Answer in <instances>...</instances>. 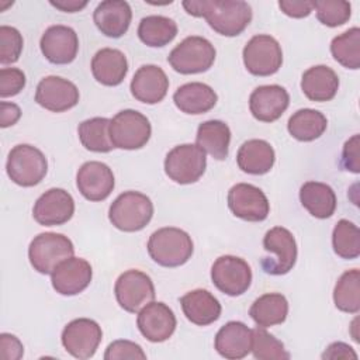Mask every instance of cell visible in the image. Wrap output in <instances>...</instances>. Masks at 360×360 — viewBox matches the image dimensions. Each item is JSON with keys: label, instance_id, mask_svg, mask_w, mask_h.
<instances>
[{"label": "cell", "instance_id": "obj_1", "mask_svg": "<svg viewBox=\"0 0 360 360\" xmlns=\"http://www.w3.org/2000/svg\"><path fill=\"white\" fill-rule=\"evenodd\" d=\"M183 7L193 17H204L224 37L239 35L252 21V7L242 0H186Z\"/></svg>", "mask_w": 360, "mask_h": 360}, {"label": "cell", "instance_id": "obj_2", "mask_svg": "<svg viewBox=\"0 0 360 360\" xmlns=\"http://www.w3.org/2000/svg\"><path fill=\"white\" fill-rule=\"evenodd\" d=\"M194 250L191 236L174 226H165L155 231L148 240L150 259L163 267H179L188 262Z\"/></svg>", "mask_w": 360, "mask_h": 360}, {"label": "cell", "instance_id": "obj_3", "mask_svg": "<svg viewBox=\"0 0 360 360\" xmlns=\"http://www.w3.org/2000/svg\"><path fill=\"white\" fill-rule=\"evenodd\" d=\"M153 217L150 198L139 191H124L110 205L108 219L120 231L136 232L143 229Z\"/></svg>", "mask_w": 360, "mask_h": 360}, {"label": "cell", "instance_id": "obj_4", "mask_svg": "<svg viewBox=\"0 0 360 360\" xmlns=\"http://www.w3.org/2000/svg\"><path fill=\"white\" fill-rule=\"evenodd\" d=\"M6 170L13 183L21 187L39 184L48 172L45 155L28 143L15 145L7 158Z\"/></svg>", "mask_w": 360, "mask_h": 360}, {"label": "cell", "instance_id": "obj_5", "mask_svg": "<svg viewBox=\"0 0 360 360\" xmlns=\"http://www.w3.org/2000/svg\"><path fill=\"white\" fill-rule=\"evenodd\" d=\"M217 51L204 37L191 35L176 45L167 56L170 66L181 75L207 72L215 60Z\"/></svg>", "mask_w": 360, "mask_h": 360}, {"label": "cell", "instance_id": "obj_6", "mask_svg": "<svg viewBox=\"0 0 360 360\" xmlns=\"http://www.w3.org/2000/svg\"><path fill=\"white\" fill-rule=\"evenodd\" d=\"M75 246L72 240L56 232H44L37 235L28 248V259L34 270L41 274H52L55 267L63 260L72 257Z\"/></svg>", "mask_w": 360, "mask_h": 360}, {"label": "cell", "instance_id": "obj_7", "mask_svg": "<svg viewBox=\"0 0 360 360\" xmlns=\"http://www.w3.org/2000/svg\"><path fill=\"white\" fill-rule=\"evenodd\" d=\"M152 135L149 120L136 110H122L110 122V136L114 148L134 150L143 148Z\"/></svg>", "mask_w": 360, "mask_h": 360}, {"label": "cell", "instance_id": "obj_8", "mask_svg": "<svg viewBox=\"0 0 360 360\" xmlns=\"http://www.w3.org/2000/svg\"><path fill=\"white\" fill-rule=\"evenodd\" d=\"M263 248L273 257H262L260 266L264 273L271 276L287 274L297 262V243L292 233L283 228L274 226L269 229L263 238Z\"/></svg>", "mask_w": 360, "mask_h": 360}, {"label": "cell", "instance_id": "obj_9", "mask_svg": "<svg viewBox=\"0 0 360 360\" xmlns=\"http://www.w3.org/2000/svg\"><path fill=\"white\" fill-rule=\"evenodd\" d=\"M205 152L193 143L174 146L165 158V172L179 184L195 183L205 172Z\"/></svg>", "mask_w": 360, "mask_h": 360}, {"label": "cell", "instance_id": "obj_10", "mask_svg": "<svg viewBox=\"0 0 360 360\" xmlns=\"http://www.w3.org/2000/svg\"><path fill=\"white\" fill-rule=\"evenodd\" d=\"M243 63L253 76H271L283 63V51L276 38L267 34L252 37L243 48Z\"/></svg>", "mask_w": 360, "mask_h": 360}, {"label": "cell", "instance_id": "obj_11", "mask_svg": "<svg viewBox=\"0 0 360 360\" xmlns=\"http://www.w3.org/2000/svg\"><path fill=\"white\" fill-rule=\"evenodd\" d=\"M114 292L120 307L131 314L139 312L155 300V285L152 278L141 270H127L115 281Z\"/></svg>", "mask_w": 360, "mask_h": 360}, {"label": "cell", "instance_id": "obj_12", "mask_svg": "<svg viewBox=\"0 0 360 360\" xmlns=\"http://www.w3.org/2000/svg\"><path fill=\"white\" fill-rule=\"evenodd\" d=\"M214 285L229 297H238L248 291L252 284V269L246 260L238 256H219L211 267Z\"/></svg>", "mask_w": 360, "mask_h": 360}, {"label": "cell", "instance_id": "obj_13", "mask_svg": "<svg viewBox=\"0 0 360 360\" xmlns=\"http://www.w3.org/2000/svg\"><path fill=\"white\" fill-rule=\"evenodd\" d=\"M103 338L100 325L89 318H77L70 321L62 330V345L65 350L79 360L94 356Z\"/></svg>", "mask_w": 360, "mask_h": 360}, {"label": "cell", "instance_id": "obj_14", "mask_svg": "<svg viewBox=\"0 0 360 360\" xmlns=\"http://www.w3.org/2000/svg\"><path fill=\"white\" fill-rule=\"evenodd\" d=\"M228 207L235 217L249 222L264 221L270 212L266 194L249 183H238L229 188Z\"/></svg>", "mask_w": 360, "mask_h": 360}, {"label": "cell", "instance_id": "obj_15", "mask_svg": "<svg viewBox=\"0 0 360 360\" xmlns=\"http://www.w3.org/2000/svg\"><path fill=\"white\" fill-rule=\"evenodd\" d=\"M79 90L75 83L60 76L44 77L35 90V101L52 112H63L79 103Z\"/></svg>", "mask_w": 360, "mask_h": 360}, {"label": "cell", "instance_id": "obj_16", "mask_svg": "<svg viewBox=\"0 0 360 360\" xmlns=\"http://www.w3.org/2000/svg\"><path fill=\"white\" fill-rule=\"evenodd\" d=\"M75 214V200L63 188H49L34 204L32 217L44 226L66 224Z\"/></svg>", "mask_w": 360, "mask_h": 360}, {"label": "cell", "instance_id": "obj_17", "mask_svg": "<svg viewBox=\"0 0 360 360\" xmlns=\"http://www.w3.org/2000/svg\"><path fill=\"white\" fill-rule=\"evenodd\" d=\"M136 325L145 339L160 343L174 333L177 321L173 311L165 302L152 301L138 312Z\"/></svg>", "mask_w": 360, "mask_h": 360}, {"label": "cell", "instance_id": "obj_18", "mask_svg": "<svg viewBox=\"0 0 360 360\" xmlns=\"http://www.w3.org/2000/svg\"><path fill=\"white\" fill-rule=\"evenodd\" d=\"M41 52L53 65H68L75 60L79 51V38L68 25H51L39 41Z\"/></svg>", "mask_w": 360, "mask_h": 360}, {"label": "cell", "instance_id": "obj_19", "mask_svg": "<svg viewBox=\"0 0 360 360\" xmlns=\"http://www.w3.org/2000/svg\"><path fill=\"white\" fill-rule=\"evenodd\" d=\"M76 186L89 201H103L114 190L112 170L103 162L90 160L80 166L76 174Z\"/></svg>", "mask_w": 360, "mask_h": 360}, {"label": "cell", "instance_id": "obj_20", "mask_svg": "<svg viewBox=\"0 0 360 360\" xmlns=\"http://www.w3.org/2000/svg\"><path fill=\"white\" fill-rule=\"evenodd\" d=\"M91 277L90 263L82 257L72 256L55 267L51 281L53 290L60 295H76L89 287Z\"/></svg>", "mask_w": 360, "mask_h": 360}, {"label": "cell", "instance_id": "obj_21", "mask_svg": "<svg viewBox=\"0 0 360 360\" xmlns=\"http://www.w3.org/2000/svg\"><path fill=\"white\" fill-rule=\"evenodd\" d=\"M290 96L278 84H266L256 87L249 97V110L252 115L262 122L278 120L288 108Z\"/></svg>", "mask_w": 360, "mask_h": 360}, {"label": "cell", "instance_id": "obj_22", "mask_svg": "<svg viewBox=\"0 0 360 360\" xmlns=\"http://www.w3.org/2000/svg\"><path fill=\"white\" fill-rule=\"evenodd\" d=\"M129 89L135 100L145 104H156L166 97L169 79L160 66L143 65L135 72Z\"/></svg>", "mask_w": 360, "mask_h": 360}, {"label": "cell", "instance_id": "obj_23", "mask_svg": "<svg viewBox=\"0 0 360 360\" xmlns=\"http://www.w3.org/2000/svg\"><path fill=\"white\" fill-rule=\"evenodd\" d=\"M131 20L132 10L124 0L101 1L93 13V21L96 27L108 38L122 37L128 31Z\"/></svg>", "mask_w": 360, "mask_h": 360}, {"label": "cell", "instance_id": "obj_24", "mask_svg": "<svg viewBox=\"0 0 360 360\" xmlns=\"http://www.w3.org/2000/svg\"><path fill=\"white\" fill-rule=\"evenodd\" d=\"M214 347L219 356L229 360H239L250 353L252 329L243 322L231 321L215 335Z\"/></svg>", "mask_w": 360, "mask_h": 360}, {"label": "cell", "instance_id": "obj_25", "mask_svg": "<svg viewBox=\"0 0 360 360\" xmlns=\"http://www.w3.org/2000/svg\"><path fill=\"white\" fill-rule=\"evenodd\" d=\"M181 309L186 318L198 326H207L214 323L221 316L219 301L208 291L197 288L188 291L180 298Z\"/></svg>", "mask_w": 360, "mask_h": 360}, {"label": "cell", "instance_id": "obj_26", "mask_svg": "<svg viewBox=\"0 0 360 360\" xmlns=\"http://www.w3.org/2000/svg\"><path fill=\"white\" fill-rule=\"evenodd\" d=\"M173 101L181 112L198 115L214 108L218 96L211 86L201 82H191L177 87L173 94Z\"/></svg>", "mask_w": 360, "mask_h": 360}, {"label": "cell", "instance_id": "obj_27", "mask_svg": "<svg viewBox=\"0 0 360 360\" xmlns=\"http://www.w3.org/2000/svg\"><path fill=\"white\" fill-rule=\"evenodd\" d=\"M91 73L104 86H118L128 73V62L120 49L103 48L91 59Z\"/></svg>", "mask_w": 360, "mask_h": 360}, {"label": "cell", "instance_id": "obj_28", "mask_svg": "<svg viewBox=\"0 0 360 360\" xmlns=\"http://www.w3.org/2000/svg\"><path fill=\"white\" fill-rule=\"evenodd\" d=\"M339 89V77L333 69L325 65H316L307 69L301 79V90L311 101H329Z\"/></svg>", "mask_w": 360, "mask_h": 360}, {"label": "cell", "instance_id": "obj_29", "mask_svg": "<svg viewBox=\"0 0 360 360\" xmlns=\"http://www.w3.org/2000/svg\"><path fill=\"white\" fill-rule=\"evenodd\" d=\"M276 160L273 146L263 139H249L238 150L236 162L242 172L248 174H266L271 170Z\"/></svg>", "mask_w": 360, "mask_h": 360}, {"label": "cell", "instance_id": "obj_30", "mask_svg": "<svg viewBox=\"0 0 360 360\" xmlns=\"http://www.w3.org/2000/svg\"><path fill=\"white\" fill-rule=\"evenodd\" d=\"M197 146L217 160L226 159L231 143V129L219 120H208L198 125L195 135Z\"/></svg>", "mask_w": 360, "mask_h": 360}, {"label": "cell", "instance_id": "obj_31", "mask_svg": "<svg viewBox=\"0 0 360 360\" xmlns=\"http://www.w3.org/2000/svg\"><path fill=\"white\" fill-rule=\"evenodd\" d=\"M302 207L315 218L326 219L336 210V194L330 186L321 181H307L300 188Z\"/></svg>", "mask_w": 360, "mask_h": 360}, {"label": "cell", "instance_id": "obj_32", "mask_svg": "<svg viewBox=\"0 0 360 360\" xmlns=\"http://www.w3.org/2000/svg\"><path fill=\"white\" fill-rule=\"evenodd\" d=\"M250 318L260 328L280 325L288 315V301L280 292H267L260 295L249 309Z\"/></svg>", "mask_w": 360, "mask_h": 360}, {"label": "cell", "instance_id": "obj_33", "mask_svg": "<svg viewBox=\"0 0 360 360\" xmlns=\"http://www.w3.org/2000/svg\"><path fill=\"white\" fill-rule=\"evenodd\" d=\"M328 127L326 117L312 108H301L295 111L287 124V129L292 138L301 142H311L323 135Z\"/></svg>", "mask_w": 360, "mask_h": 360}, {"label": "cell", "instance_id": "obj_34", "mask_svg": "<svg viewBox=\"0 0 360 360\" xmlns=\"http://www.w3.org/2000/svg\"><path fill=\"white\" fill-rule=\"evenodd\" d=\"M177 35V24L165 15H146L138 25L139 39L152 48L165 46Z\"/></svg>", "mask_w": 360, "mask_h": 360}, {"label": "cell", "instance_id": "obj_35", "mask_svg": "<svg viewBox=\"0 0 360 360\" xmlns=\"http://www.w3.org/2000/svg\"><path fill=\"white\" fill-rule=\"evenodd\" d=\"M110 122L111 120L105 117H94L79 124L77 134L82 145L90 152H111L114 145L110 136Z\"/></svg>", "mask_w": 360, "mask_h": 360}, {"label": "cell", "instance_id": "obj_36", "mask_svg": "<svg viewBox=\"0 0 360 360\" xmlns=\"http://www.w3.org/2000/svg\"><path fill=\"white\" fill-rule=\"evenodd\" d=\"M335 307L347 314H357L360 311V271L352 269L345 271L333 290Z\"/></svg>", "mask_w": 360, "mask_h": 360}, {"label": "cell", "instance_id": "obj_37", "mask_svg": "<svg viewBox=\"0 0 360 360\" xmlns=\"http://www.w3.org/2000/svg\"><path fill=\"white\" fill-rule=\"evenodd\" d=\"M332 56L347 69L360 68V30L353 27L335 37L330 42Z\"/></svg>", "mask_w": 360, "mask_h": 360}, {"label": "cell", "instance_id": "obj_38", "mask_svg": "<svg viewBox=\"0 0 360 360\" xmlns=\"http://www.w3.org/2000/svg\"><path fill=\"white\" fill-rule=\"evenodd\" d=\"M332 246L342 259H356L360 255V231L349 219H340L332 232Z\"/></svg>", "mask_w": 360, "mask_h": 360}, {"label": "cell", "instance_id": "obj_39", "mask_svg": "<svg viewBox=\"0 0 360 360\" xmlns=\"http://www.w3.org/2000/svg\"><path fill=\"white\" fill-rule=\"evenodd\" d=\"M255 359L259 360H288L290 353L284 349L281 340L270 335L264 328L252 329V347Z\"/></svg>", "mask_w": 360, "mask_h": 360}, {"label": "cell", "instance_id": "obj_40", "mask_svg": "<svg viewBox=\"0 0 360 360\" xmlns=\"http://www.w3.org/2000/svg\"><path fill=\"white\" fill-rule=\"evenodd\" d=\"M316 11V18L326 27H339L349 21L352 15V6L343 0H316L312 1Z\"/></svg>", "mask_w": 360, "mask_h": 360}, {"label": "cell", "instance_id": "obj_41", "mask_svg": "<svg viewBox=\"0 0 360 360\" xmlns=\"http://www.w3.org/2000/svg\"><path fill=\"white\" fill-rule=\"evenodd\" d=\"M22 35L10 25L0 27V63L10 65L18 60L22 51Z\"/></svg>", "mask_w": 360, "mask_h": 360}, {"label": "cell", "instance_id": "obj_42", "mask_svg": "<svg viewBox=\"0 0 360 360\" xmlns=\"http://www.w3.org/2000/svg\"><path fill=\"white\" fill-rule=\"evenodd\" d=\"M25 87V75L17 68L0 69V97H11L18 94Z\"/></svg>", "mask_w": 360, "mask_h": 360}, {"label": "cell", "instance_id": "obj_43", "mask_svg": "<svg viewBox=\"0 0 360 360\" xmlns=\"http://www.w3.org/2000/svg\"><path fill=\"white\" fill-rule=\"evenodd\" d=\"M105 360H124V359H146L142 347L131 340H114L108 345L104 353Z\"/></svg>", "mask_w": 360, "mask_h": 360}, {"label": "cell", "instance_id": "obj_44", "mask_svg": "<svg viewBox=\"0 0 360 360\" xmlns=\"http://www.w3.org/2000/svg\"><path fill=\"white\" fill-rule=\"evenodd\" d=\"M359 139L360 136L356 134L349 141H346L343 150H342V159L340 165L345 170L352 173L360 172V152H359Z\"/></svg>", "mask_w": 360, "mask_h": 360}, {"label": "cell", "instance_id": "obj_45", "mask_svg": "<svg viewBox=\"0 0 360 360\" xmlns=\"http://www.w3.org/2000/svg\"><path fill=\"white\" fill-rule=\"evenodd\" d=\"M24 354V346L17 336L10 333L0 335V357L3 360H18Z\"/></svg>", "mask_w": 360, "mask_h": 360}, {"label": "cell", "instance_id": "obj_46", "mask_svg": "<svg viewBox=\"0 0 360 360\" xmlns=\"http://www.w3.org/2000/svg\"><path fill=\"white\" fill-rule=\"evenodd\" d=\"M280 10L292 18H304L311 14L314 10L312 1H297V0H280L278 1Z\"/></svg>", "mask_w": 360, "mask_h": 360}, {"label": "cell", "instance_id": "obj_47", "mask_svg": "<svg viewBox=\"0 0 360 360\" xmlns=\"http://www.w3.org/2000/svg\"><path fill=\"white\" fill-rule=\"evenodd\" d=\"M322 359H330V360H336V359H357L356 352L353 350L352 346H349L347 343L343 342H335L332 345L328 346V349L322 353Z\"/></svg>", "mask_w": 360, "mask_h": 360}, {"label": "cell", "instance_id": "obj_48", "mask_svg": "<svg viewBox=\"0 0 360 360\" xmlns=\"http://www.w3.org/2000/svg\"><path fill=\"white\" fill-rule=\"evenodd\" d=\"M21 117V110L14 103L1 101L0 103V125L3 128H7L10 125H14Z\"/></svg>", "mask_w": 360, "mask_h": 360}, {"label": "cell", "instance_id": "obj_49", "mask_svg": "<svg viewBox=\"0 0 360 360\" xmlns=\"http://www.w3.org/2000/svg\"><path fill=\"white\" fill-rule=\"evenodd\" d=\"M51 6L59 8L60 11L65 13H76L80 11L87 6V1H80V0H51Z\"/></svg>", "mask_w": 360, "mask_h": 360}]
</instances>
